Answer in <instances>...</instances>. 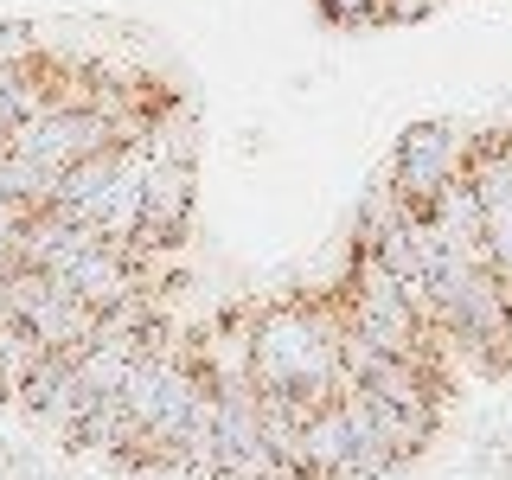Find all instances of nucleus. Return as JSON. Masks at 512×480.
Here are the masks:
<instances>
[{"label":"nucleus","instance_id":"1","mask_svg":"<svg viewBox=\"0 0 512 480\" xmlns=\"http://www.w3.org/2000/svg\"><path fill=\"white\" fill-rule=\"evenodd\" d=\"M256 391H295L314 404L340 397V301L333 288H288L269 301H244Z\"/></svg>","mask_w":512,"mask_h":480},{"label":"nucleus","instance_id":"2","mask_svg":"<svg viewBox=\"0 0 512 480\" xmlns=\"http://www.w3.org/2000/svg\"><path fill=\"white\" fill-rule=\"evenodd\" d=\"M461 173H468L474 199H480V231H487L493 276L506 288L512 308V128H474L461 148Z\"/></svg>","mask_w":512,"mask_h":480},{"label":"nucleus","instance_id":"3","mask_svg":"<svg viewBox=\"0 0 512 480\" xmlns=\"http://www.w3.org/2000/svg\"><path fill=\"white\" fill-rule=\"evenodd\" d=\"M461 148H468V135H461L455 122H416L410 135L397 141L384 186L397 192L404 212H429V205L461 180Z\"/></svg>","mask_w":512,"mask_h":480},{"label":"nucleus","instance_id":"4","mask_svg":"<svg viewBox=\"0 0 512 480\" xmlns=\"http://www.w3.org/2000/svg\"><path fill=\"white\" fill-rule=\"evenodd\" d=\"M448 7V0H378V26H404V20H423V13Z\"/></svg>","mask_w":512,"mask_h":480},{"label":"nucleus","instance_id":"5","mask_svg":"<svg viewBox=\"0 0 512 480\" xmlns=\"http://www.w3.org/2000/svg\"><path fill=\"white\" fill-rule=\"evenodd\" d=\"M320 7L340 26H378V0H320Z\"/></svg>","mask_w":512,"mask_h":480}]
</instances>
